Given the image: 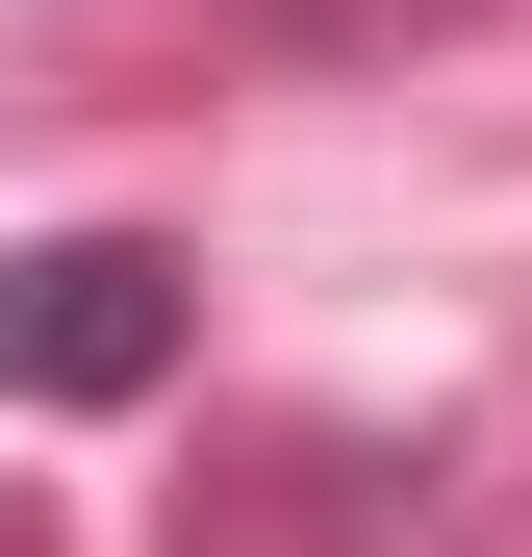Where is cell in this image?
<instances>
[{
	"label": "cell",
	"mask_w": 532,
	"mask_h": 557,
	"mask_svg": "<svg viewBox=\"0 0 532 557\" xmlns=\"http://www.w3.org/2000/svg\"><path fill=\"white\" fill-rule=\"evenodd\" d=\"M177 330H203V278H177L152 228H51V253H0V406H152Z\"/></svg>",
	"instance_id": "cell-1"
},
{
	"label": "cell",
	"mask_w": 532,
	"mask_h": 557,
	"mask_svg": "<svg viewBox=\"0 0 532 557\" xmlns=\"http://www.w3.org/2000/svg\"><path fill=\"white\" fill-rule=\"evenodd\" d=\"M0 557H51V532H26V482H0Z\"/></svg>",
	"instance_id": "cell-2"
}]
</instances>
